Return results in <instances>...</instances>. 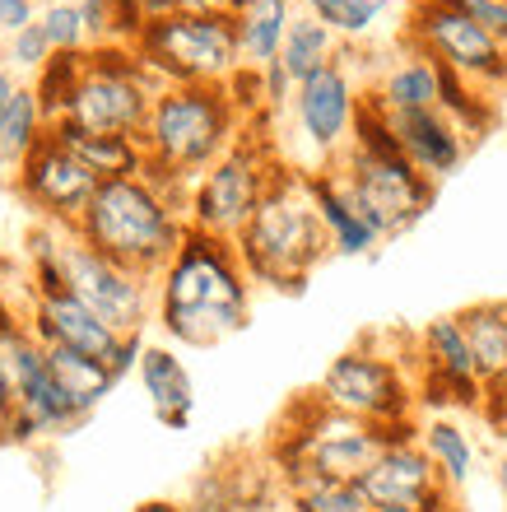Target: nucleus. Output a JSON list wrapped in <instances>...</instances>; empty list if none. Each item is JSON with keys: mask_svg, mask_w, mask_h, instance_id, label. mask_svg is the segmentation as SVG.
Returning <instances> with one entry per match:
<instances>
[{"mask_svg": "<svg viewBox=\"0 0 507 512\" xmlns=\"http://www.w3.org/2000/svg\"><path fill=\"white\" fill-rule=\"evenodd\" d=\"M252 317V280L233 243L187 229V238L154 275V322L173 345L210 350L238 336Z\"/></svg>", "mask_w": 507, "mask_h": 512, "instance_id": "1", "label": "nucleus"}, {"mask_svg": "<svg viewBox=\"0 0 507 512\" xmlns=\"http://www.w3.org/2000/svg\"><path fill=\"white\" fill-rule=\"evenodd\" d=\"M233 252L242 261V275L252 289H275V294H303L312 270L331 256L326 233L317 224V210L307 201L303 168L280 163L266 182L252 219L233 238Z\"/></svg>", "mask_w": 507, "mask_h": 512, "instance_id": "2", "label": "nucleus"}, {"mask_svg": "<svg viewBox=\"0 0 507 512\" xmlns=\"http://www.w3.org/2000/svg\"><path fill=\"white\" fill-rule=\"evenodd\" d=\"M414 429H419V419L377 429V424H363V419H349L331 405H321L317 396H303V401L289 405V415L280 419V429H275V438H270L261 457L270 461V471L284 489L303 480V475H326V480L359 485L368 466L391 443L414 438Z\"/></svg>", "mask_w": 507, "mask_h": 512, "instance_id": "3", "label": "nucleus"}, {"mask_svg": "<svg viewBox=\"0 0 507 512\" xmlns=\"http://www.w3.org/2000/svg\"><path fill=\"white\" fill-rule=\"evenodd\" d=\"M75 238L103 252L107 261L154 280L187 238V215L163 201L145 177H107L75 219Z\"/></svg>", "mask_w": 507, "mask_h": 512, "instance_id": "4", "label": "nucleus"}, {"mask_svg": "<svg viewBox=\"0 0 507 512\" xmlns=\"http://www.w3.org/2000/svg\"><path fill=\"white\" fill-rule=\"evenodd\" d=\"M238 135L242 117L228 103L224 84H168L149 103L140 149L149 163L196 182L219 154L233 149Z\"/></svg>", "mask_w": 507, "mask_h": 512, "instance_id": "5", "label": "nucleus"}, {"mask_svg": "<svg viewBox=\"0 0 507 512\" xmlns=\"http://www.w3.org/2000/svg\"><path fill=\"white\" fill-rule=\"evenodd\" d=\"M261 126L266 122H247L242 135L233 140V149L219 154V159L191 182L187 229L224 238V243H233L242 233V224L252 219L266 182L275 177V168H280L275 145H270V135H261Z\"/></svg>", "mask_w": 507, "mask_h": 512, "instance_id": "6", "label": "nucleus"}, {"mask_svg": "<svg viewBox=\"0 0 507 512\" xmlns=\"http://www.w3.org/2000/svg\"><path fill=\"white\" fill-rule=\"evenodd\" d=\"M135 56L145 70L168 84H224L238 61V33L233 14H163L149 19L145 33L135 38Z\"/></svg>", "mask_w": 507, "mask_h": 512, "instance_id": "7", "label": "nucleus"}, {"mask_svg": "<svg viewBox=\"0 0 507 512\" xmlns=\"http://www.w3.org/2000/svg\"><path fill=\"white\" fill-rule=\"evenodd\" d=\"M163 84L145 70V61L135 56V47H89L84 52V80L70 98V108L61 122L80 126V131L98 135H135L145 131L149 103Z\"/></svg>", "mask_w": 507, "mask_h": 512, "instance_id": "8", "label": "nucleus"}, {"mask_svg": "<svg viewBox=\"0 0 507 512\" xmlns=\"http://www.w3.org/2000/svg\"><path fill=\"white\" fill-rule=\"evenodd\" d=\"M331 168H335V177L345 182L349 201H354V210L363 215V224H368L382 243L410 233L414 224L433 210V201H438V182L419 177L401 154H368V149H359V145H345Z\"/></svg>", "mask_w": 507, "mask_h": 512, "instance_id": "9", "label": "nucleus"}, {"mask_svg": "<svg viewBox=\"0 0 507 512\" xmlns=\"http://www.w3.org/2000/svg\"><path fill=\"white\" fill-rule=\"evenodd\" d=\"M312 396L349 419L377 424V429H387V424H414V419H419L414 378L405 373V359H391V354L373 350V340L335 354Z\"/></svg>", "mask_w": 507, "mask_h": 512, "instance_id": "10", "label": "nucleus"}, {"mask_svg": "<svg viewBox=\"0 0 507 512\" xmlns=\"http://www.w3.org/2000/svg\"><path fill=\"white\" fill-rule=\"evenodd\" d=\"M401 42L424 52L428 61H438L442 70L461 75L466 84H475L480 94H507V47H498L452 0H410Z\"/></svg>", "mask_w": 507, "mask_h": 512, "instance_id": "11", "label": "nucleus"}, {"mask_svg": "<svg viewBox=\"0 0 507 512\" xmlns=\"http://www.w3.org/2000/svg\"><path fill=\"white\" fill-rule=\"evenodd\" d=\"M56 275H61V289L80 298L84 308L103 326H112L117 336H135V331H145L154 322V280L107 261L103 252L80 243L75 229H61Z\"/></svg>", "mask_w": 507, "mask_h": 512, "instance_id": "12", "label": "nucleus"}, {"mask_svg": "<svg viewBox=\"0 0 507 512\" xmlns=\"http://www.w3.org/2000/svg\"><path fill=\"white\" fill-rule=\"evenodd\" d=\"M359 103H363V84L354 80V66H349V52L340 47L335 61L307 75L303 84H294L289 94V117H294V135L307 145V168H331L340 159V149L349 145L354 135V117H359Z\"/></svg>", "mask_w": 507, "mask_h": 512, "instance_id": "13", "label": "nucleus"}, {"mask_svg": "<svg viewBox=\"0 0 507 512\" xmlns=\"http://www.w3.org/2000/svg\"><path fill=\"white\" fill-rule=\"evenodd\" d=\"M14 191L24 196V205L42 224L75 229V219L84 215V205L94 201L98 177L89 173L75 154H66V149L56 145L52 135H42L38 145L19 159V168H14Z\"/></svg>", "mask_w": 507, "mask_h": 512, "instance_id": "14", "label": "nucleus"}, {"mask_svg": "<svg viewBox=\"0 0 507 512\" xmlns=\"http://www.w3.org/2000/svg\"><path fill=\"white\" fill-rule=\"evenodd\" d=\"M368 512H456V494L438 480L419 438L391 443L359 480Z\"/></svg>", "mask_w": 507, "mask_h": 512, "instance_id": "15", "label": "nucleus"}, {"mask_svg": "<svg viewBox=\"0 0 507 512\" xmlns=\"http://www.w3.org/2000/svg\"><path fill=\"white\" fill-rule=\"evenodd\" d=\"M28 326L42 345H61V350L89 354V359H112L121 336L112 326H103L94 312L84 308L75 294H66L61 284H28Z\"/></svg>", "mask_w": 507, "mask_h": 512, "instance_id": "16", "label": "nucleus"}, {"mask_svg": "<svg viewBox=\"0 0 507 512\" xmlns=\"http://www.w3.org/2000/svg\"><path fill=\"white\" fill-rule=\"evenodd\" d=\"M387 126H391V135H396L401 159L410 163L419 177H428V182H447L452 173H461L470 145H466V135L456 131L438 108L387 112Z\"/></svg>", "mask_w": 507, "mask_h": 512, "instance_id": "17", "label": "nucleus"}, {"mask_svg": "<svg viewBox=\"0 0 507 512\" xmlns=\"http://www.w3.org/2000/svg\"><path fill=\"white\" fill-rule=\"evenodd\" d=\"M303 187H307L312 210H317V224H321V233H326L331 256H373L377 247H382V238H377V233L363 224L359 210H354V201H349L345 182L335 177V168H312V173H303Z\"/></svg>", "mask_w": 507, "mask_h": 512, "instance_id": "18", "label": "nucleus"}, {"mask_svg": "<svg viewBox=\"0 0 507 512\" xmlns=\"http://www.w3.org/2000/svg\"><path fill=\"white\" fill-rule=\"evenodd\" d=\"M140 387H145L149 405H154V419H159L168 433L191 429V415H196V382H191L187 364L177 359L173 345H145L140 350Z\"/></svg>", "mask_w": 507, "mask_h": 512, "instance_id": "19", "label": "nucleus"}, {"mask_svg": "<svg viewBox=\"0 0 507 512\" xmlns=\"http://www.w3.org/2000/svg\"><path fill=\"white\" fill-rule=\"evenodd\" d=\"M363 98L382 112H424L438 108V61H428L424 52L405 47L401 61H391L382 75H377Z\"/></svg>", "mask_w": 507, "mask_h": 512, "instance_id": "20", "label": "nucleus"}, {"mask_svg": "<svg viewBox=\"0 0 507 512\" xmlns=\"http://www.w3.org/2000/svg\"><path fill=\"white\" fill-rule=\"evenodd\" d=\"M484 396L507 391V303H470L456 312Z\"/></svg>", "mask_w": 507, "mask_h": 512, "instance_id": "21", "label": "nucleus"}, {"mask_svg": "<svg viewBox=\"0 0 507 512\" xmlns=\"http://www.w3.org/2000/svg\"><path fill=\"white\" fill-rule=\"evenodd\" d=\"M47 135L66 154H75L98 182H107V177H140V168H145V149H140L135 135H98V131H80L70 122H52Z\"/></svg>", "mask_w": 507, "mask_h": 512, "instance_id": "22", "label": "nucleus"}, {"mask_svg": "<svg viewBox=\"0 0 507 512\" xmlns=\"http://www.w3.org/2000/svg\"><path fill=\"white\" fill-rule=\"evenodd\" d=\"M414 438H419V447H424V457L433 461V471H438V480L452 494H461V489L475 480V466H480V452H475V438L466 433V424H456V419L447 415H419V429H414Z\"/></svg>", "mask_w": 507, "mask_h": 512, "instance_id": "23", "label": "nucleus"}, {"mask_svg": "<svg viewBox=\"0 0 507 512\" xmlns=\"http://www.w3.org/2000/svg\"><path fill=\"white\" fill-rule=\"evenodd\" d=\"M42 359H47V373H52V382L61 387V396L75 405V415L80 419L94 415L98 405L112 396V387H117V378L107 373L103 359L61 350V345H42Z\"/></svg>", "mask_w": 507, "mask_h": 512, "instance_id": "24", "label": "nucleus"}, {"mask_svg": "<svg viewBox=\"0 0 507 512\" xmlns=\"http://www.w3.org/2000/svg\"><path fill=\"white\" fill-rule=\"evenodd\" d=\"M294 19V0H252L247 10L233 14V33H238V61L252 70H266L280 56L284 28Z\"/></svg>", "mask_w": 507, "mask_h": 512, "instance_id": "25", "label": "nucleus"}, {"mask_svg": "<svg viewBox=\"0 0 507 512\" xmlns=\"http://www.w3.org/2000/svg\"><path fill=\"white\" fill-rule=\"evenodd\" d=\"M335 52H340V42H335L331 28L321 24L317 14H298L294 10V19H289V28H284L275 66L284 70V80L289 84H303L307 75H317L326 61H335Z\"/></svg>", "mask_w": 507, "mask_h": 512, "instance_id": "26", "label": "nucleus"}, {"mask_svg": "<svg viewBox=\"0 0 507 512\" xmlns=\"http://www.w3.org/2000/svg\"><path fill=\"white\" fill-rule=\"evenodd\" d=\"M438 112L466 135V145L494 135V126H498V98L480 94L475 84H466L461 75H452V70H442V66H438Z\"/></svg>", "mask_w": 507, "mask_h": 512, "instance_id": "27", "label": "nucleus"}, {"mask_svg": "<svg viewBox=\"0 0 507 512\" xmlns=\"http://www.w3.org/2000/svg\"><path fill=\"white\" fill-rule=\"evenodd\" d=\"M84 80V52H52L47 61H42V70L33 75V98H38V112L42 122L52 126L66 117L70 98H75V89H80Z\"/></svg>", "mask_w": 507, "mask_h": 512, "instance_id": "28", "label": "nucleus"}, {"mask_svg": "<svg viewBox=\"0 0 507 512\" xmlns=\"http://www.w3.org/2000/svg\"><path fill=\"white\" fill-rule=\"evenodd\" d=\"M42 135H47V122H42V112H38V98H33L28 84H19L14 98L5 103V112H0V163L19 168V159L38 145Z\"/></svg>", "mask_w": 507, "mask_h": 512, "instance_id": "29", "label": "nucleus"}, {"mask_svg": "<svg viewBox=\"0 0 507 512\" xmlns=\"http://www.w3.org/2000/svg\"><path fill=\"white\" fill-rule=\"evenodd\" d=\"M284 494L294 499V512H368V499H363L359 485L326 480V475H303Z\"/></svg>", "mask_w": 507, "mask_h": 512, "instance_id": "30", "label": "nucleus"}, {"mask_svg": "<svg viewBox=\"0 0 507 512\" xmlns=\"http://www.w3.org/2000/svg\"><path fill=\"white\" fill-rule=\"evenodd\" d=\"M391 5L396 0H331L321 24L331 28L340 47H359V42H368L377 33V24L391 14Z\"/></svg>", "mask_w": 507, "mask_h": 512, "instance_id": "31", "label": "nucleus"}, {"mask_svg": "<svg viewBox=\"0 0 507 512\" xmlns=\"http://www.w3.org/2000/svg\"><path fill=\"white\" fill-rule=\"evenodd\" d=\"M38 28H42V38H47L52 52H89V38H84L75 0H47L38 10Z\"/></svg>", "mask_w": 507, "mask_h": 512, "instance_id": "32", "label": "nucleus"}, {"mask_svg": "<svg viewBox=\"0 0 507 512\" xmlns=\"http://www.w3.org/2000/svg\"><path fill=\"white\" fill-rule=\"evenodd\" d=\"M187 512H228L233 508V475H228V461H214L205 466L187 489Z\"/></svg>", "mask_w": 507, "mask_h": 512, "instance_id": "33", "label": "nucleus"}, {"mask_svg": "<svg viewBox=\"0 0 507 512\" xmlns=\"http://www.w3.org/2000/svg\"><path fill=\"white\" fill-rule=\"evenodd\" d=\"M47 56H52V47H47V38H42L38 19H33L28 28H19L14 38H5V66H10L14 75H19V70H24V75H38Z\"/></svg>", "mask_w": 507, "mask_h": 512, "instance_id": "34", "label": "nucleus"}, {"mask_svg": "<svg viewBox=\"0 0 507 512\" xmlns=\"http://www.w3.org/2000/svg\"><path fill=\"white\" fill-rule=\"evenodd\" d=\"M452 5L466 19H475L498 47H507V0H452Z\"/></svg>", "mask_w": 507, "mask_h": 512, "instance_id": "35", "label": "nucleus"}, {"mask_svg": "<svg viewBox=\"0 0 507 512\" xmlns=\"http://www.w3.org/2000/svg\"><path fill=\"white\" fill-rule=\"evenodd\" d=\"M75 10H80L89 47H107L112 42V0H75Z\"/></svg>", "mask_w": 507, "mask_h": 512, "instance_id": "36", "label": "nucleus"}, {"mask_svg": "<svg viewBox=\"0 0 507 512\" xmlns=\"http://www.w3.org/2000/svg\"><path fill=\"white\" fill-rule=\"evenodd\" d=\"M233 512H294V499L284 494L280 480H270L266 489H256V494H247L242 503H233Z\"/></svg>", "mask_w": 507, "mask_h": 512, "instance_id": "37", "label": "nucleus"}, {"mask_svg": "<svg viewBox=\"0 0 507 512\" xmlns=\"http://www.w3.org/2000/svg\"><path fill=\"white\" fill-rule=\"evenodd\" d=\"M33 19H38V0H0V38H14Z\"/></svg>", "mask_w": 507, "mask_h": 512, "instance_id": "38", "label": "nucleus"}, {"mask_svg": "<svg viewBox=\"0 0 507 512\" xmlns=\"http://www.w3.org/2000/svg\"><path fill=\"white\" fill-rule=\"evenodd\" d=\"M140 350H145V331H135V336H121V345H117V354L107 359V373L112 378H126V373H135V364H140Z\"/></svg>", "mask_w": 507, "mask_h": 512, "instance_id": "39", "label": "nucleus"}, {"mask_svg": "<svg viewBox=\"0 0 507 512\" xmlns=\"http://www.w3.org/2000/svg\"><path fill=\"white\" fill-rule=\"evenodd\" d=\"M182 14H228V0H177Z\"/></svg>", "mask_w": 507, "mask_h": 512, "instance_id": "40", "label": "nucleus"}, {"mask_svg": "<svg viewBox=\"0 0 507 512\" xmlns=\"http://www.w3.org/2000/svg\"><path fill=\"white\" fill-rule=\"evenodd\" d=\"M19 84H24V80H19V75H14V70L0 61V112H5V103L14 98V89H19Z\"/></svg>", "mask_w": 507, "mask_h": 512, "instance_id": "41", "label": "nucleus"}, {"mask_svg": "<svg viewBox=\"0 0 507 512\" xmlns=\"http://www.w3.org/2000/svg\"><path fill=\"white\" fill-rule=\"evenodd\" d=\"M494 485H498V503L507 512V452H498V461H494Z\"/></svg>", "mask_w": 507, "mask_h": 512, "instance_id": "42", "label": "nucleus"}, {"mask_svg": "<svg viewBox=\"0 0 507 512\" xmlns=\"http://www.w3.org/2000/svg\"><path fill=\"white\" fill-rule=\"evenodd\" d=\"M145 19H163V14H177V0H140Z\"/></svg>", "mask_w": 507, "mask_h": 512, "instance_id": "43", "label": "nucleus"}, {"mask_svg": "<svg viewBox=\"0 0 507 512\" xmlns=\"http://www.w3.org/2000/svg\"><path fill=\"white\" fill-rule=\"evenodd\" d=\"M326 5H331V0H294V10H298V14H317V19L326 14Z\"/></svg>", "mask_w": 507, "mask_h": 512, "instance_id": "44", "label": "nucleus"}, {"mask_svg": "<svg viewBox=\"0 0 507 512\" xmlns=\"http://www.w3.org/2000/svg\"><path fill=\"white\" fill-rule=\"evenodd\" d=\"M135 512H187L182 503H168V499H154V503H140Z\"/></svg>", "mask_w": 507, "mask_h": 512, "instance_id": "45", "label": "nucleus"}, {"mask_svg": "<svg viewBox=\"0 0 507 512\" xmlns=\"http://www.w3.org/2000/svg\"><path fill=\"white\" fill-rule=\"evenodd\" d=\"M5 415H10V391H5V378H0V424H5Z\"/></svg>", "mask_w": 507, "mask_h": 512, "instance_id": "46", "label": "nucleus"}, {"mask_svg": "<svg viewBox=\"0 0 507 512\" xmlns=\"http://www.w3.org/2000/svg\"><path fill=\"white\" fill-rule=\"evenodd\" d=\"M252 0H228V14H238V10H247Z\"/></svg>", "mask_w": 507, "mask_h": 512, "instance_id": "47", "label": "nucleus"}]
</instances>
